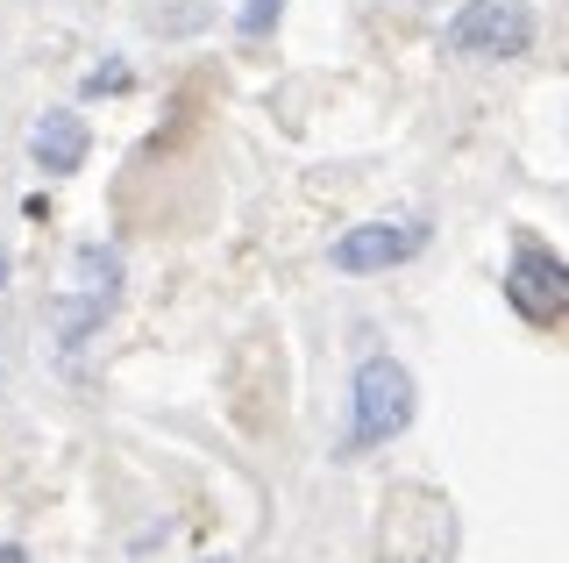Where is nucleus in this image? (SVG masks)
<instances>
[{"label":"nucleus","mask_w":569,"mask_h":563,"mask_svg":"<svg viewBox=\"0 0 569 563\" xmlns=\"http://www.w3.org/2000/svg\"><path fill=\"white\" fill-rule=\"evenodd\" d=\"M456 556V506L435 485H399L378 521V563H449Z\"/></svg>","instance_id":"obj_1"},{"label":"nucleus","mask_w":569,"mask_h":563,"mask_svg":"<svg viewBox=\"0 0 569 563\" xmlns=\"http://www.w3.org/2000/svg\"><path fill=\"white\" fill-rule=\"evenodd\" d=\"M349 399H356L349 450H378L391 435H406V421H413V372H406L399 357H363Z\"/></svg>","instance_id":"obj_2"},{"label":"nucleus","mask_w":569,"mask_h":563,"mask_svg":"<svg viewBox=\"0 0 569 563\" xmlns=\"http://www.w3.org/2000/svg\"><path fill=\"white\" fill-rule=\"evenodd\" d=\"M506 300L520 322L533 328H556L569 322V264L556 250H541L533 236H520V250H512V271H506Z\"/></svg>","instance_id":"obj_3"},{"label":"nucleus","mask_w":569,"mask_h":563,"mask_svg":"<svg viewBox=\"0 0 569 563\" xmlns=\"http://www.w3.org/2000/svg\"><path fill=\"white\" fill-rule=\"evenodd\" d=\"M71 300H58V343L64 349H79L93 328L114 314V286H121V257L107 250V243H86L79 257H71Z\"/></svg>","instance_id":"obj_4"},{"label":"nucleus","mask_w":569,"mask_h":563,"mask_svg":"<svg viewBox=\"0 0 569 563\" xmlns=\"http://www.w3.org/2000/svg\"><path fill=\"white\" fill-rule=\"evenodd\" d=\"M441 43H449L456 58H520L533 43V8L527 0H470Z\"/></svg>","instance_id":"obj_5"},{"label":"nucleus","mask_w":569,"mask_h":563,"mask_svg":"<svg viewBox=\"0 0 569 563\" xmlns=\"http://www.w3.org/2000/svg\"><path fill=\"white\" fill-rule=\"evenodd\" d=\"M427 243L420 221H363L335 243V271H391L399 257H413Z\"/></svg>","instance_id":"obj_6"},{"label":"nucleus","mask_w":569,"mask_h":563,"mask_svg":"<svg viewBox=\"0 0 569 563\" xmlns=\"http://www.w3.org/2000/svg\"><path fill=\"white\" fill-rule=\"evenodd\" d=\"M29 157H36V171H50V179L79 171L86 165V121L79 115H43L29 129Z\"/></svg>","instance_id":"obj_7"},{"label":"nucleus","mask_w":569,"mask_h":563,"mask_svg":"<svg viewBox=\"0 0 569 563\" xmlns=\"http://www.w3.org/2000/svg\"><path fill=\"white\" fill-rule=\"evenodd\" d=\"M271 22H278V0H249V8H242V29H249V37H263Z\"/></svg>","instance_id":"obj_8"},{"label":"nucleus","mask_w":569,"mask_h":563,"mask_svg":"<svg viewBox=\"0 0 569 563\" xmlns=\"http://www.w3.org/2000/svg\"><path fill=\"white\" fill-rule=\"evenodd\" d=\"M0 563H29V550L22 542H0Z\"/></svg>","instance_id":"obj_9"},{"label":"nucleus","mask_w":569,"mask_h":563,"mask_svg":"<svg viewBox=\"0 0 569 563\" xmlns=\"http://www.w3.org/2000/svg\"><path fill=\"white\" fill-rule=\"evenodd\" d=\"M207 563H221V556H207Z\"/></svg>","instance_id":"obj_10"}]
</instances>
